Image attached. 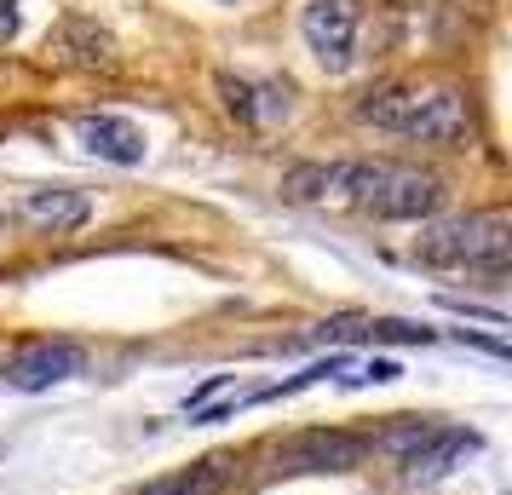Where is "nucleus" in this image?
Returning <instances> with one entry per match:
<instances>
[{
	"label": "nucleus",
	"mask_w": 512,
	"mask_h": 495,
	"mask_svg": "<svg viewBox=\"0 0 512 495\" xmlns=\"http://www.w3.org/2000/svg\"><path fill=\"white\" fill-rule=\"evenodd\" d=\"M357 116L386 127V133H403V139H420V144H461L472 133V110L455 87H438V93H420V87H374Z\"/></svg>",
	"instance_id": "1"
},
{
	"label": "nucleus",
	"mask_w": 512,
	"mask_h": 495,
	"mask_svg": "<svg viewBox=\"0 0 512 495\" xmlns=\"http://www.w3.org/2000/svg\"><path fill=\"white\" fill-rule=\"evenodd\" d=\"M340 190L374 219H432L443 208V179L403 162H346Z\"/></svg>",
	"instance_id": "2"
},
{
	"label": "nucleus",
	"mask_w": 512,
	"mask_h": 495,
	"mask_svg": "<svg viewBox=\"0 0 512 495\" xmlns=\"http://www.w3.org/2000/svg\"><path fill=\"white\" fill-rule=\"evenodd\" d=\"M512 248L507 213H466V219H438L415 242V260L426 265H501Z\"/></svg>",
	"instance_id": "3"
},
{
	"label": "nucleus",
	"mask_w": 512,
	"mask_h": 495,
	"mask_svg": "<svg viewBox=\"0 0 512 495\" xmlns=\"http://www.w3.org/2000/svg\"><path fill=\"white\" fill-rule=\"evenodd\" d=\"M300 35L323 70H346L351 47H357V0H311L300 18Z\"/></svg>",
	"instance_id": "4"
},
{
	"label": "nucleus",
	"mask_w": 512,
	"mask_h": 495,
	"mask_svg": "<svg viewBox=\"0 0 512 495\" xmlns=\"http://www.w3.org/2000/svg\"><path fill=\"white\" fill-rule=\"evenodd\" d=\"M282 455H288L294 472H351L363 455H369V438L340 432V426H317V432H300Z\"/></svg>",
	"instance_id": "5"
},
{
	"label": "nucleus",
	"mask_w": 512,
	"mask_h": 495,
	"mask_svg": "<svg viewBox=\"0 0 512 495\" xmlns=\"http://www.w3.org/2000/svg\"><path fill=\"white\" fill-rule=\"evenodd\" d=\"M70 375H81V346H70V340H35L6 363V380L18 392H41V386H58Z\"/></svg>",
	"instance_id": "6"
},
{
	"label": "nucleus",
	"mask_w": 512,
	"mask_h": 495,
	"mask_svg": "<svg viewBox=\"0 0 512 495\" xmlns=\"http://www.w3.org/2000/svg\"><path fill=\"white\" fill-rule=\"evenodd\" d=\"M75 133H81V144L93 150L98 162H116V167H139L144 162V133L127 116H81Z\"/></svg>",
	"instance_id": "7"
},
{
	"label": "nucleus",
	"mask_w": 512,
	"mask_h": 495,
	"mask_svg": "<svg viewBox=\"0 0 512 495\" xmlns=\"http://www.w3.org/2000/svg\"><path fill=\"white\" fill-rule=\"evenodd\" d=\"M472 449H478V432H466V426H432V432L420 438V449L403 461V472H409L415 484L420 478H443L449 467H461Z\"/></svg>",
	"instance_id": "8"
},
{
	"label": "nucleus",
	"mask_w": 512,
	"mask_h": 495,
	"mask_svg": "<svg viewBox=\"0 0 512 495\" xmlns=\"http://www.w3.org/2000/svg\"><path fill=\"white\" fill-rule=\"evenodd\" d=\"M87 213H93V202L81 190H29L24 196V219L41 231H75V225H87Z\"/></svg>",
	"instance_id": "9"
},
{
	"label": "nucleus",
	"mask_w": 512,
	"mask_h": 495,
	"mask_svg": "<svg viewBox=\"0 0 512 495\" xmlns=\"http://www.w3.org/2000/svg\"><path fill=\"white\" fill-rule=\"evenodd\" d=\"M340 173H346V162H300L282 173V196L288 202H317L328 190H340Z\"/></svg>",
	"instance_id": "10"
},
{
	"label": "nucleus",
	"mask_w": 512,
	"mask_h": 495,
	"mask_svg": "<svg viewBox=\"0 0 512 495\" xmlns=\"http://www.w3.org/2000/svg\"><path fill=\"white\" fill-rule=\"evenodd\" d=\"M219 484H225V461H202V467L179 472V478L150 484L144 495H219Z\"/></svg>",
	"instance_id": "11"
},
{
	"label": "nucleus",
	"mask_w": 512,
	"mask_h": 495,
	"mask_svg": "<svg viewBox=\"0 0 512 495\" xmlns=\"http://www.w3.org/2000/svg\"><path fill=\"white\" fill-rule=\"evenodd\" d=\"M426 432H432V421H397V426H386V432L374 438V449H380V455H392L397 467H403V461L420 449V438H426Z\"/></svg>",
	"instance_id": "12"
},
{
	"label": "nucleus",
	"mask_w": 512,
	"mask_h": 495,
	"mask_svg": "<svg viewBox=\"0 0 512 495\" xmlns=\"http://www.w3.org/2000/svg\"><path fill=\"white\" fill-rule=\"evenodd\" d=\"M219 93H225V110H231L236 121H248V127H254L259 121V104H254V87H248V81H236V75H219Z\"/></svg>",
	"instance_id": "13"
},
{
	"label": "nucleus",
	"mask_w": 512,
	"mask_h": 495,
	"mask_svg": "<svg viewBox=\"0 0 512 495\" xmlns=\"http://www.w3.org/2000/svg\"><path fill=\"white\" fill-rule=\"evenodd\" d=\"M70 41L81 47L75 52L81 64H110V35H98L93 24H70Z\"/></svg>",
	"instance_id": "14"
},
{
	"label": "nucleus",
	"mask_w": 512,
	"mask_h": 495,
	"mask_svg": "<svg viewBox=\"0 0 512 495\" xmlns=\"http://www.w3.org/2000/svg\"><path fill=\"white\" fill-rule=\"evenodd\" d=\"M374 340H397V346H426L432 329H415V323H369Z\"/></svg>",
	"instance_id": "15"
},
{
	"label": "nucleus",
	"mask_w": 512,
	"mask_h": 495,
	"mask_svg": "<svg viewBox=\"0 0 512 495\" xmlns=\"http://www.w3.org/2000/svg\"><path fill=\"white\" fill-rule=\"evenodd\" d=\"M18 29V0H0V35H12Z\"/></svg>",
	"instance_id": "16"
}]
</instances>
